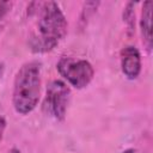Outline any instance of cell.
Segmentation results:
<instances>
[{"mask_svg":"<svg viewBox=\"0 0 153 153\" xmlns=\"http://www.w3.org/2000/svg\"><path fill=\"white\" fill-rule=\"evenodd\" d=\"M12 2L11 1H2L0 0V22L6 17V14L11 11Z\"/></svg>","mask_w":153,"mask_h":153,"instance_id":"obj_9","label":"cell"},{"mask_svg":"<svg viewBox=\"0 0 153 153\" xmlns=\"http://www.w3.org/2000/svg\"><path fill=\"white\" fill-rule=\"evenodd\" d=\"M41 63L38 61H27L23 63L14 75L12 105L19 115L32 112L41 99Z\"/></svg>","mask_w":153,"mask_h":153,"instance_id":"obj_2","label":"cell"},{"mask_svg":"<svg viewBox=\"0 0 153 153\" xmlns=\"http://www.w3.org/2000/svg\"><path fill=\"white\" fill-rule=\"evenodd\" d=\"M8 153H22L18 148H16V147H13V148H11L10 151H8Z\"/></svg>","mask_w":153,"mask_h":153,"instance_id":"obj_13","label":"cell"},{"mask_svg":"<svg viewBox=\"0 0 153 153\" xmlns=\"http://www.w3.org/2000/svg\"><path fill=\"white\" fill-rule=\"evenodd\" d=\"M100 5L99 1H87V2H84V6H82V12H81V16H80V20L81 22H86L91 14H93L98 6Z\"/></svg>","mask_w":153,"mask_h":153,"instance_id":"obj_8","label":"cell"},{"mask_svg":"<svg viewBox=\"0 0 153 153\" xmlns=\"http://www.w3.org/2000/svg\"><path fill=\"white\" fill-rule=\"evenodd\" d=\"M152 10L153 1L148 0L142 4L141 17H140V29L142 35V43L148 53L152 50Z\"/></svg>","mask_w":153,"mask_h":153,"instance_id":"obj_6","label":"cell"},{"mask_svg":"<svg viewBox=\"0 0 153 153\" xmlns=\"http://www.w3.org/2000/svg\"><path fill=\"white\" fill-rule=\"evenodd\" d=\"M56 69L69 85L78 90L86 87L94 76L93 66L84 59L62 56L56 65Z\"/></svg>","mask_w":153,"mask_h":153,"instance_id":"obj_3","label":"cell"},{"mask_svg":"<svg viewBox=\"0 0 153 153\" xmlns=\"http://www.w3.org/2000/svg\"><path fill=\"white\" fill-rule=\"evenodd\" d=\"M5 129H6V120L0 116V142L4 137V133H5Z\"/></svg>","mask_w":153,"mask_h":153,"instance_id":"obj_10","label":"cell"},{"mask_svg":"<svg viewBox=\"0 0 153 153\" xmlns=\"http://www.w3.org/2000/svg\"><path fill=\"white\" fill-rule=\"evenodd\" d=\"M4 73H5V63L4 62H0V80H1Z\"/></svg>","mask_w":153,"mask_h":153,"instance_id":"obj_12","label":"cell"},{"mask_svg":"<svg viewBox=\"0 0 153 153\" xmlns=\"http://www.w3.org/2000/svg\"><path fill=\"white\" fill-rule=\"evenodd\" d=\"M121 153H139V151H137L136 148H133V147H130V148H127V149L122 151Z\"/></svg>","mask_w":153,"mask_h":153,"instance_id":"obj_11","label":"cell"},{"mask_svg":"<svg viewBox=\"0 0 153 153\" xmlns=\"http://www.w3.org/2000/svg\"><path fill=\"white\" fill-rule=\"evenodd\" d=\"M135 2L129 1L123 8V22L127 25V32L131 36L135 32Z\"/></svg>","mask_w":153,"mask_h":153,"instance_id":"obj_7","label":"cell"},{"mask_svg":"<svg viewBox=\"0 0 153 153\" xmlns=\"http://www.w3.org/2000/svg\"><path fill=\"white\" fill-rule=\"evenodd\" d=\"M71 98V88L62 80H51L47 86L44 106L50 116L56 121L62 122L66 117L67 106Z\"/></svg>","mask_w":153,"mask_h":153,"instance_id":"obj_4","label":"cell"},{"mask_svg":"<svg viewBox=\"0 0 153 153\" xmlns=\"http://www.w3.org/2000/svg\"><path fill=\"white\" fill-rule=\"evenodd\" d=\"M37 14V22L31 32L27 45L33 54H45L54 50L66 37L68 30L67 19L55 1L31 2L27 7Z\"/></svg>","mask_w":153,"mask_h":153,"instance_id":"obj_1","label":"cell"},{"mask_svg":"<svg viewBox=\"0 0 153 153\" xmlns=\"http://www.w3.org/2000/svg\"><path fill=\"white\" fill-rule=\"evenodd\" d=\"M121 71L123 75L129 80H135L141 73V54L134 45H126L120 53Z\"/></svg>","mask_w":153,"mask_h":153,"instance_id":"obj_5","label":"cell"}]
</instances>
